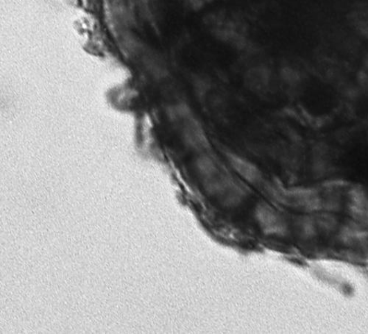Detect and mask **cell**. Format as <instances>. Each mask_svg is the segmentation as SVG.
I'll use <instances>...</instances> for the list:
<instances>
[{"label": "cell", "instance_id": "cell-3", "mask_svg": "<svg viewBox=\"0 0 368 334\" xmlns=\"http://www.w3.org/2000/svg\"><path fill=\"white\" fill-rule=\"evenodd\" d=\"M227 159L233 168L245 177L251 179L256 178L259 171L252 161L235 152L227 155Z\"/></svg>", "mask_w": 368, "mask_h": 334}, {"label": "cell", "instance_id": "cell-1", "mask_svg": "<svg viewBox=\"0 0 368 334\" xmlns=\"http://www.w3.org/2000/svg\"><path fill=\"white\" fill-rule=\"evenodd\" d=\"M180 135L186 146L198 152L205 153L208 142L204 131L194 118H180Z\"/></svg>", "mask_w": 368, "mask_h": 334}, {"label": "cell", "instance_id": "cell-2", "mask_svg": "<svg viewBox=\"0 0 368 334\" xmlns=\"http://www.w3.org/2000/svg\"><path fill=\"white\" fill-rule=\"evenodd\" d=\"M270 78L268 69L258 67L248 71L246 82L252 90L256 92H264L270 87Z\"/></svg>", "mask_w": 368, "mask_h": 334}]
</instances>
